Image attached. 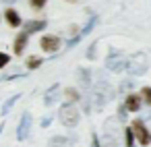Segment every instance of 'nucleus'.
<instances>
[{"label": "nucleus", "mask_w": 151, "mask_h": 147, "mask_svg": "<svg viewBox=\"0 0 151 147\" xmlns=\"http://www.w3.org/2000/svg\"><path fill=\"white\" fill-rule=\"evenodd\" d=\"M79 79H81V83H83L85 87H89V71H87V68H81Z\"/></svg>", "instance_id": "aec40b11"}, {"label": "nucleus", "mask_w": 151, "mask_h": 147, "mask_svg": "<svg viewBox=\"0 0 151 147\" xmlns=\"http://www.w3.org/2000/svg\"><path fill=\"white\" fill-rule=\"evenodd\" d=\"M0 2H4V4H13V2H17V0H0Z\"/></svg>", "instance_id": "cd10ccee"}, {"label": "nucleus", "mask_w": 151, "mask_h": 147, "mask_svg": "<svg viewBox=\"0 0 151 147\" xmlns=\"http://www.w3.org/2000/svg\"><path fill=\"white\" fill-rule=\"evenodd\" d=\"M116 118H110L104 126V143L106 147H118V128L114 124Z\"/></svg>", "instance_id": "39448f33"}, {"label": "nucleus", "mask_w": 151, "mask_h": 147, "mask_svg": "<svg viewBox=\"0 0 151 147\" xmlns=\"http://www.w3.org/2000/svg\"><path fill=\"white\" fill-rule=\"evenodd\" d=\"M124 137H126V147H132L134 145V133H132V126H128L124 130Z\"/></svg>", "instance_id": "a211bd4d"}, {"label": "nucleus", "mask_w": 151, "mask_h": 147, "mask_svg": "<svg viewBox=\"0 0 151 147\" xmlns=\"http://www.w3.org/2000/svg\"><path fill=\"white\" fill-rule=\"evenodd\" d=\"M141 95H137V93H130L128 97H126V102H124V106H126V110L128 112H139V108H141Z\"/></svg>", "instance_id": "9b49d317"}, {"label": "nucleus", "mask_w": 151, "mask_h": 147, "mask_svg": "<svg viewBox=\"0 0 151 147\" xmlns=\"http://www.w3.org/2000/svg\"><path fill=\"white\" fill-rule=\"evenodd\" d=\"M58 118H60V122H62L66 128H75V126L79 124V120H81V114H79V108H77L75 104L66 102V104H62V108L58 110Z\"/></svg>", "instance_id": "7ed1b4c3"}, {"label": "nucleus", "mask_w": 151, "mask_h": 147, "mask_svg": "<svg viewBox=\"0 0 151 147\" xmlns=\"http://www.w3.org/2000/svg\"><path fill=\"white\" fill-rule=\"evenodd\" d=\"M42 58H37V56H31V58H27V68H31V71H35V68H40L42 66Z\"/></svg>", "instance_id": "f3484780"}, {"label": "nucleus", "mask_w": 151, "mask_h": 147, "mask_svg": "<svg viewBox=\"0 0 151 147\" xmlns=\"http://www.w3.org/2000/svg\"><path fill=\"white\" fill-rule=\"evenodd\" d=\"M19 99H21V93H15L13 97H9V99H6V104L2 106V110H0V112H2V116H6V114L11 112V108H13V106H15Z\"/></svg>", "instance_id": "dca6fc26"}, {"label": "nucleus", "mask_w": 151, "mask_h": 147, "mask_svg": "<svg viewBox=\"0 0 151 147\" xmlns=\"http://www.w3.org/2000/svg\"><path fill=\"white\" fill-rule=\"evenodd\" d=\"M40 46H42V50L44 52H58V48H60V37L58 35H44L42 40H40Z\"/></svg>", "instance_id": "6e6552de"}, {"label": "nucleus", "mask_w": 151, "mask_h": 147, "mask_svg": "<svg viewBox=\"0 0 151 147\" xmlns=\"http://www.w3.org/2000/svg\"><path fill=\"white\" fill-rule=\"evenodd\" d=\"M91 147H101V143H99L97 135H93V139H91Z\"/></svg>", "instance_id": "a878e982"}, {"label": "nucleus", "mask_w": 151, "mask_h": 147, "mask_svg": "<svg viewBox=\"0 0 151 147\" xmlns=\"http://www.w3.org/2000/svg\"><path fill=\"white\" fill-rule=\"evenodd\" d=\"M9 62H11V56H9V54H4V52H0V68H4Z\"/></svg>", "instance_id": "412c9836"}, {"label": "nucleus", "mask_w": 151, "mask_h": 147, "mask_svg": "<svg viewBox=\"0 0 151 147\" xmlns=\"http://www.w3.org/2000/svg\"><path fill=\"white\" fill-rule=\"evenodd\" d=\"M50 122H52V118L48 116V118H44V120H42V126H50Z\"/></svg>", "instance_id": "bb28decb"}, {"label": "nucleus", "mask_w": 151, "mask_h": 147, "mask_svg": "<svg viewBox=\"0 0 151 147\" xmlns=\"http://www.w3.org/2000/svg\"><path fill=\"white\" fill-rule=\"evenodd\" d=\"M27 40H29V33L27 31H21L17 37H15V54H23L25 46H27Z\"/></svg>", "instance_id": "ddd939ff"}, {"label": "nucleus", "mask_w": 151, "mask_h": 147, "mask_svg": "<svg viewBox=\"0 0 151 147\" xmlns=\"http://www.w3.org/2000/svg\"><path fill=\"white\" fill-rule=\"evenodd\" d=\"M141 97H143V102H145L147 106H151V87H143Z\"/></svg>", "instance_id": "6ab92c4d"}, {"label": "nucleus", "mask_w": 151, "mask_h": 147, "mask_svg": "<svg viewBox=\"0 0 151 147\" xmlns=\"http://www.w3.org/2000/svg\"><path fill=\"white\" fill-rule=\"evenodd\" d=\"M75 143H77L75 137H60V135H56V137H52L50 147H75Z\"/></svg>", "instance_id": "1a4fd4ad"}, {"label": "nucleus", "mask_w": 151, "mask_h": 147, "mask_svg": "<svg viewBox=\"0 0 151 147\" xmlns=\"http://www.w3.org/2000/svg\"><path fill=\"white\" fill-rule=\"evenodd\" d=\"M149 64H151L149 56H147L145 52H137V54H132V56L126 60V71H128L132 77H141V75H145V73L149 71Z\"/></svg>", "instance_id": "f03ea898"}, {"label": "nucleus", "mask_w": 151, "mask_h": 147, "mask_svg": "<svg viewBox=\"0 0 151 147\" xmlns=\"http://www.w3.org/2000/svg\"><path fill=\"white\" fill-rule=\"evenodd\" d=\"M66 95H68L70 99H77V97H79V93H77L75 89H68V91H66Z\"/></svg>", "instance_id": "393cba45"}, {"label": "nucleus", "mask_w": 151, "mask_h": 147, "mask_svg": "<svg viewBox=\"0 0 151 147\" xmlns=\"http://www.w3.org/2000/svg\"><path fill=\"white\" fill-rule=\"evenodd\" d=\"M95 48H97V42H93V44H91V48L87 50V58H89V60H93V58H95Z\"/></svg>", "instance_id": "5701e85b"}, {"label": "nucleus", "mask_w": 151, "mask_h": 147, "mask_svg": "<svg viewBox=\"0 0 151 147\" xmlns=\"http://www.w3.org/2000/svg\"><path fill=\"white\" fill-rule=\"evenodd\" d=\"M4 19H6V23H9L11 27H21V25H23L21 15H19L17 11H13V9H9V11L4 13Z\"/></svg>", "instance_id": "f8f14e48"}, {"label": "nucleus", "mask_w": 151, "mask_h": 147, "mask_svg": "<svg viewBox=\"0 0 151 147\" xmlns=\"http://www.w3.org/2000/svg\"><path fill=\"white\" fill-rule=\"evenodd\" d=\"M29 4L33 9H44V4H48V0H29Z\"/></svg>", "instance_id": "4be33fe9"}, {"label": "nucleus", "mask_w": 151, "mask_h": 147, "mask_svg": "<svg viewBox=\"0 0 151 147\" xmlns=\"http://www.w3.org/2000/svg\"><path fill=\"white\" fill-rule=\"evenodd\" d=\"M70 2H73V0H70Z\"/></svg>", "instance_id": "c85d7f7f"}, {"label": "nucleus", "mask_w": 151, "mask_h": 147, "mask_svg": "<svg viewBox=\"0 0 151 147\" xmlns=\"http://www.w3.org/2000/svg\"><path fill=\"white\" fill-rule=\"evenodd\" d=\"M31 112H23V116H21V122H19V126H17V139L19 141H25L27 137H29V130H31Z\"/></svg>", "instance_id": "0eeeda50"}, {"label": "nucleus", "mask_w": 151, "mask_h": 147, "mask_svg": "<svg viewBox=\"0 0 151 147\" xmlns=\"http://www.w3.org/2000/svg\"><path fill=\"white\" fill-rule=\"evenodd\" d=\"M106 68L112 73H120L122 68H126V60H124V52L120 50H110L108 58H106Z\"/></svg>", "instance_id": "20e7f679"}, {"label": "nucleus", "mask_w": 151, "mask_h": 147, "mask_svg": "<svg viewBox=\"0 0 151 147\" xmlns=\"http://www.w3.org/2000/svg\"><path fill=\"white\" fill-rule=\"evenodd\" d=\"M58 95H60V85H58V83H54V85L46 91V95H44L46 106H54V104H56V99H58Z\"/></svg>", "instance_id": "9d476101"}, {"label": "nucleus", "mask_w": 151, "mask_h": 147, "mask_svg": "<svg viewBox=\"0 0 151 147\" xmlns=\"http://www.w3.org/2000/svg\"><path fill=\"white\" fill-rule=\"evenodd\" d=\"M112 97H114L112 85H110L106 79H99V81L93 85V89H91V102L95 104L97 110H101L108 102H112Z\"/></svg>", "instance_id": "f257e3e1"}, {"label": "nucleus", "mask_w": 151, "mask_h": 147, "mask_svg": "<svg viewBox=\"0 0 151 147\" xmlns=\"http://www.w3.org/2000/svg\"><path fill=\"white\" fill-rule=\"evenodd\" d=\"M130 87H132V81H122L120 83V91H128Z\"/></svg>", "instance_id": "b1692460"}, {"label": "nucleus", "mask_w": 151, "mask_h": 147, "mask_svg": "<svg viewBox=\"0 0 151 147\" xmlns=\"http://www.w3.org/2000/svg\"><path fill=\"white\" fill-rule=\"evenodd\" d=\"M46 25H48V21H40V19H37V21H29V23L25 25V31H27V33H35V31H42Z\"/></svg>", "instance_id": "4468645a"}, {"label": "nucleus", "mask_w": 151, "mask_h": 147, "mask_svg": "<svg viewBox=\"0 0 151 147\" xmlns=\"http://www.w3.org/2000/svg\"><path fill=\"white\" fill-rule=\"evenodd\" d=\"M95 25H97V17H95V15H93V17H91V19H89V21H87V23H85V27H83V29H81V31H79V37H81V40H83V37H85V35H89V33H91V31H93V27H95Z\"/></svg>", "instance_id": "2eb2a0df"}, {"label": "nucleus", "mask_w": 151, "mask_h": 147, "mask_svg": "<svg viewBox=\"0 0 151 147\" xmlns=\"http://www.w3.org/2000/svg\"><path fill=\"white\" fill-rule=\"evenodd\" d=\"M132 133H134V139L141 143V145H149L151 143V133L147 130V126L143 124V120H132Z\"/></svg>", "instance_id": "423d86ee"}]
</instances>
